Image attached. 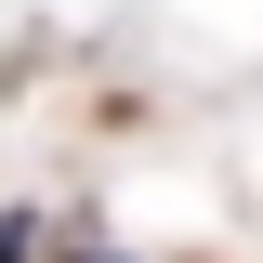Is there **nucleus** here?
<instances>
[{
	"label": "nucleus",
	"mask_w": 263,
	"mask_h": 263,
	"mask_svg": "<svg viewBox=\"0 0 263 263\" xmlns=\"http://www.w3.org/2000/svg\"><path fill=\"white\" fill-rule=\"evenodd\" d=\"M53 263H132V250H92V237H66V250H53Z\"/></svg>",
	"instance_id": "nucleus-1"
},
{
	"label": "nucleus",
	"mask_w": 263,
	"mask_h": 263,
	"mask_svg": "<svg viewBox=\"0 0 263 263\" xmlns=\"http://www.w3.org/2000/svg\"><path fill=\"white\" fill-rule=\"evenodd\" d=\"M0 263H27V224H13V211H0Z\"/></svg>",
	"instance_id": "nucleus-2"
}]
</instances>
